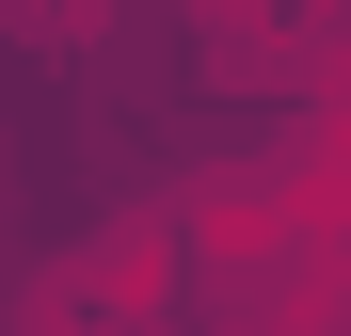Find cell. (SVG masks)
<instances>
[{"label": "cell", "mask_w": 351, "mask_h": 336, "mask_svg": "<svg viewBox=\"0 0 351 336\" xmlns=\"http://www.w3.org/2000/svg\"><path fill=\"white\" fill-rule=\"evenodd\" d=\"M16 32H32V48H96V32H112V0H16Z\"/></svg>", "instance_id": "obj_3"}, {"label": "cell", "mask_w": 351, "mask_h": 336, "mask_svg": "<svg viewBox=\"0 0 351 336\" xmlns=\"http://www.w3.org/2000/svg\"><path fill=\"white\" fill-rule=\"evenodd\" d=\"M335 16H351V0H208V65L223 80H304Z\"/></svg>", "instance_id": "obj_2"}, {"label": "cell", "mask_w": 351, "mask_h": 336, "mask_svg": "<svg viewBox=\"0 0 351 336\" xmlns=\"http://www.w3.org/2000/svg\"><path fill=\"white\" fill-rule=\"evenodd\" d=\"M32 336H176V289H160L144 240H96V256H64L32 289Z\"/></svg>", "instance_id": "obj_1"}]
</instances>
